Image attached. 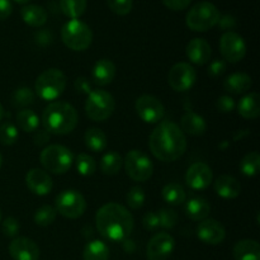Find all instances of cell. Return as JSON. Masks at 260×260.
Here are the masks:
<instances>
[{
  "instance_id": "obj_35",
  "label": "cell",
  "mask_w": 260,
  "mask_h": 260,
  "mask_svg": "<svg viewBox=\"0 0 260 260\" xmlns=\"http://www.w3.org/2000/svg\"><path fill=\"white\" fill-rule=\"evenodd\" d=\"M36 94L28 86H22V88H18L17 90L13 93L12 95V104L14 107H18L20 109L28 108L29 106H32L35 103Z\"/></svg>"
},
{
  "instance_id": "obj_2",
  "label": "cell",
  "mask_w": 260,
  "mask_h": 260,
  "mask_svg": "<svg viewBox=\"0 0 260 260\" xmlns=\"http://www.w3.org/2000/svg\"><path fill=\"white\" fill-rule=\"evenodd\" d=\"M98 233L109 241H123L128 239L135 228V220L124 206L109 202L102 206L95 215Z\"/></svg>"
},
{
  "instance_id": "obj_12",
  "label": "cell",
  "mask_w": 260,
  "mask_h": 260,
  "mask_svg": "<svg viewBox=\"0 0 260 260\" xmlns=\"http://www.w3.org/2000/svg\"><path fill=\"white\" fill-rule=\"evenodd\" d=\"M197 81V71L188 62H177L168 74V84L174 91H187Z\"/></svg>"
},
{
  "instance_id": "obj_24",
  "label": "cell",
  "mask_w": 260,
  "mask_h": 260,
  "mask_svg": "<svg viewBox=\"0 0 260 260\" xmlns=\"http://www.w3.org/2000/svg\"><path fill=\"white\" fill-rule=\"evenodd\" d=\"M210 213L211 205L205 198L194 197L185 202V215L189 220L201 222V221L208 218Z\"/></svg>"
},
{
  "instance_id": "obj_38",
  "label": "cell",
  "mask_w": 260,
  "mask_h": 260,
  "mask_svg": "<svg viewBox=\"0 0 260 260\" xmlns=\"http://www.w3.org/2000/svg\"><path fill=\"white\" fill-rule=\"evenodd\" d=\"M18 136V128L14 123L7 121L4 123H2L0 126V142L4 146H12L17 142Z\"/></svg>"
},
{
  "instance_id": "obj_8",
  "label": "cell",
  "mask_w": 260,
  "mask_h": 260,
  "mask_svg": "<svg viewBox=\"0 0 260 260\" xmlns=\"http://www.w3.org/2000/svg\"><path fill=\"white\" fill-rule=\"evenodd\" d=\"M116 101L113 95L103 89L91 90L85 102V113L93 122H104L113 114Z\"/></svg>"
},
{
  "instance_id": "obj_26",
  "label": "cell",
  "mask_w": 260,
  "mask_h": 260,
  "mask_svg": "<svg viewBox=\"0 0 260 260\" xmlns=\"http://www.w3.org/2000/svg\"><path fill=\"white\" fill-rule=\"evenodd\" d=\"M238 113L245 119H256L260 116V98L258 93L244 95L238 103Z\"/></svg>"
},
{
  "instance_id": "obj_31",
  "label": "cell",
  "mask_w": 260,
  "mask_h": 260,
  "mask_svg": "<svg viewBox=\"0 0 260 260\" xmlns=\"http://www.w3.org/2000/svg\"><path fill=\"white\" fill-rule=\"evenodd\" d=\"M123 167V159L116 151H109L102 156L99 168L104 175H116L121 172Z\"/></svg>"
},
{
  "instance_id": "obj_52",
  "label": "cell",
  "mask_w": 260,
  "mask_h": 260,
  "mask_svg": "<svg viewBox=\"0 0 260 260\" xmlns=\"http://www.w3.org/2000/svg\"><path fill=\"white\" fill-rule=\"evenodd\" d=\"M17 3H20V4H24V3H28L30 2V0H15Z\"/></svg>"
},
{
  "instance_id": "obj_32",
  "label": "cell",
  "mask_w": 260,
  "mask_h": 260,
  "mask_svg": "<svg viewBox=\"0 0 260 260\" xmlns=\"http://www.w3.org/2000/svg\"><path fill=\"white\" fill-rule=\"evenodd\" d=\"M84 260H109V249L102 240H91L84 248Z\"/></svg>"
},
{
  "instance_id": "obj_34",
  "label": "cell",
  "mask_w": 260,
  "mask_h": 260,
  "mask_svg": "<svg viewBox=\"0 0 260 260\" xmlns=\"http://www.w3.org/2000/svg\"><path fill=\"white\" fill-rule=\"evenodd\" d=\"M240 172L243 173L245 177H255L259 173L260 168V155L258 151H251L248 152L245 156L241 159L240 165Z\"/></svg>"
},
{
  "instance_id": "obj_15",
  "label": "cell",
  "mask_w": 260,
  "mask_h": 260,
  "mask_svg": "<svg viewBox=\"0 0 260 260\" xmlns=\"http://www.w3.org/2000/svg\"><path fill=\"white\" fill-rule=\"evenodd\" d=\"M197 238L206 245H218L226 238V230L221 222L215 218H206L198 223L196 229Z\"/></svg>"
},
{
  "instance_id": "obj_4",
  "label": "cell",
  "mask_w": 260,
  "mask_h": 260,
  "mask_svg": "<svg viewBox=\"0 0 260 260\" xmlns=\"http://www.w3.org/2000/svg\"><path fill=\"white\" fill-rule=\"evenodd\" d=\"M66 76L58 69H47L38 75L35 83V94L46 102H53L66 89Z\"/></svg>"
},
{
  "instance_id": "obj_6",
  "label": "cell",
  "mask_w": 260,
  "mask_h": 260,
  "mask_svg": "<svg viewBox=\"0 0 260 260\" xmlns=\"http://www.w3.org/2000/svg\"><path fill=\"white\" fill-rule=\"evenodd\" d=\"M61 40L71 51L81 52L90 47L93 42V32L83 20L70 19L61 29Z\"/></svg>"
},
{
  "instance_id": "obj_11",
  "label": "cell",
  "mask_w": 260,
  "mask_h": 260,
  "mask_svg": "<svg viewBox=\"0 0 260 260\" xmlns=\"http://www.w3.org/2000/svg\"><path fill=\"white\" fill-rule=\"evenodd\" d=\"M135 111L145 123H159L165 116V107L159 98L149 94L139 96L135 103Z\"/></svg>"
},
{
  "instance_id": "obj_23",
  "label": "cell",
  "mask_w": 260,
  "mask_h": 260,
  "mask_svg": "<svg viewBox=\"0 0 260 260\" xmlns=\"http://www.w3.org/2000/svg\"><path fill=\"white\" fill-rule=\"evenodd\" d=\"M253 86V79L245 73H234L223 81V89L230 94H244Z\"/></svg>"
},
{
  "instance_id": "obj_3",
  "label": "cell",
  "mask_w": 260,
  "mask_h": 260,
  "mask_svg": "<svg viewBox=\"0 0 260 260\" xmlns=\"http://www.w3.org/2000/svg\"><path fill=\"white\" fill-rule=\"evenodd\" d=\"M43 127L50 135H68L75 129L79 122L78 111L66 102H51L42 113Z\"/></svg>"
},
{
  "instance_id": "obj_9",
  "label": "cell",
  "mask_w": 260,
  "mask_h": 260,
  "mask_svg": "<svg viewBox=\"0 0 260 260\" xmlns=\"http://www.w3.org/2000/svg\"><path fill=\"white\" fill-rule=\"evenodd\" d=\"M123 167L127 175L134 182H147L154 173V164L151 159L141 150H131L127 152L123 159Z\"/></svg>"
},
{
  "instance_id": "obj_1",
  "label": "cell",
  "mask_w": 260,
  "mask_h": 260,
  "mask_svg": "<svg viewBox=\"0 0 260 260\" xmlns=\"http://www.w3.org/2000/svg\"><path fill=\"white\" fill-rule=\"evenodd\" d=\"M187 136L177 123L172 121H160L149 137V147L157 160L172 162L178 160L187 151Z\"/></svg>"
},
{
  "instance_id": "obj_42",
  "label": "cell",
  "mask_w": 260,
  "mask_h": 260,
  "mask_svg": "<svg viewBox=\"0 0 260 260\" xmlns=\"http://www.w3.org/2000/svg\"><path fill=\"white\" fill-rule=\"evenodd\" d=\"M20 226L19 221L14 217H7L2 223V231L4 234V236L7 238H17V235L19 234Z\"/></svg>"
},
{
  "instance_id": "obj_51",
  "label": "cell",
  "mask_w": 260,
  "mask_h": 260,
  "mask_svg": "<svg viewBox=\"0 0 260 260\" xmlns=\"http://www.w3.org/2000/svg\"><path fill=\"white\" fill-rule=\"evenodd\" d=\"M3 117H4V107H3L2 103H0V121L3 119Z\"/></svg>"
},
{
  "instance_id": "obj_50",
  "label": "cell",
  "mask_w": 260,
  "mask_h": 260,
  "mask_svg": "<svg viewBox=\"0 0 260 260\" xmlns=\"http://www.w3.org/2000/svg\"><path fill=\"white\" fill-rule=\"evenodd\" d=\"M33 140H35V144L41 146V145H45L46 142L50 140V134H48L46 129H42V131H37L33 136Z\"/></svg>"
},
{
  "instance_id": "obj_21",
  "label": "cell",
  "mask_w": 260,
  "mask_h": 260,
  "mask_svg": "<svg viewBox=\"0 0 260 260\" xmlns=\"http://www.w3.org/2000/svg\"><path fill=\"white\" fill-rule=\"evenodd\" d=\"M213 188L218 197L223 200H235L240 196L241 185L236 178L231 175H220L213 183Z\"/></svg>"
},
{
  "instance_id": "obj_16",
  "label": "cell",
  "mask_w": 260,
  "mask_h": 260,
  "mask_svg": "<svg viewBox=\"0 0 260 260\" xmlns=\"http://www.w3.org/2000/svg\"><path fill=\"white\" fill-rule=\"evenodd\" d=\"M213 180L212 169L206 162H193L185 173V183L193 190H203L210 187Z\"/></svg>"
},
{
  "instance_id": "obj_19",
  "label": "cell",
  "mask_w": 260,
  "mask_h": 260,
  "mask_svg": "<svg viewBox=\"0 0 260 260\" xmlns=\"http://www.w3.org/2000/svg\"><path fill=\"white\" fill-rule=\"evenodd\" d=\"M185 55L190 62L202 66L210 62L212 50H211L210 43L205 38H194V40L189 41V43L187 45Z\"/></svg>"
},
{
  "instance_id": "obj_18",
  "label": "cell",
  "mask_w": 260,
  "mask_h": 260,
  "mask_svg": "<svg viewBox=\"0 0 260 260\" xmlns=\"http://www.w3.org/2000/svg\"><path fill=\"white\" fill-rule=\"evenodd\" d=\"M27 188L36 196L50 194L53 188V180L47 172L38 168H33L25 175Z\"/></svg>"
},
{
  "instance_id": "obj_36",
  "label": "cell",
  "mask_w": 260,
  "mask_h": 260,
  "mask_svg": "<svg viewBox=\"0 0 260 260\" xmlns=\"http://www.w3.org/2000/svg\"><path fill=\"white\" fill-rule=\"evenodd\" d=\"M56 216H57V212H56L55 207L50 205H43L36 210L33 220H35L36 225L41 226V228H47L55 222Z\"/></svg>"
},
{
  "instance_id": "obj_7",
  "label": "cell",
  "mask_w": 260,
  "mask_h": 260,
  "mask_svg": "<svg viewBox=\"0 0 260 260\" xmlns=\"http://www.w3.org/2000/svg\"><path fill=\"white\" fill-rule=\"evenodd\" d=\"M40 161L47 172L52 174H65L73 167L74 155L71 150L63 145L53 144L42 150Z\"/></svg>"
},
{
  "instance_id": "obj_28",
  "label": "cell",
  "mask_w": 260,
  "mask_h": 260,
  "mask_svg": "<svg viewBox=\"0 0 260 260\" xmlns=\"http://www.w3.org/2000/svg\"><path fill=\"white\" fill-rule=\"evenodd\" d=\"M84 142L90 151L102 152L106 150L108 140H107L106 134L101 128L91 127V128L86 129L85 135H84Z\"/></svg>"
},
{
  "instance_id": "obj_54",
  "label": "cell",
  "mask_w": 260,
  "mask_h": 260,
  "mask_svg": "<svg viewBox=\"0 0 260 260\" xmlns=\"http://www.w3.org/2000/svg\"><path fill=\"white\" fill-rule=\"evenodd\" d=\"M0 222H2V210H0Z\"/></svg>"
},
{
  "instance_id": "obj_49",
  "label": "cell",
  "mask_w": 260,
  "mask_h": 260,
  "mask_svg": "<svg viewBox=\"0 0 260 260\" xmlns=\"http://www.w3.org/2000/svg\"><path fill=\"white\" fill-rule=\"evenodd\" d=\"M13 12V5L10 0H0V20H5L10 17Z\"/></svg>"
},
{
  "instance_id": "obj_48",
  "label": "cell",
  "mask_w": 260,
  "mask_h": 260,
  "mask_svg": "<svg viewBox=\"0 0 260 260\" xmlns=\"http://www.w3.org/2000/svg\"><path fill=\"white\" fill-rule=\"evenodd\" d=\"M217 25L221 28V29L228 30V32H229V30L233 29V28L236 25V20H235V18H234L233 15H230V14L221 15L220 20H218V23H217Z\"/></svg>"
},
{
  "instance_id": "obj_53",
  "label": "cell",
  "mask_w": 260,
  "mask_h": 260,
  "mask_svg": "<svg viewBox=\"0 0 260 260\" xmlns=\"http://www.w3.org/2000/svg\"><path fill=\"white\" fill-rule=\"evenodd\" d=\"M2 164H3V156L2 154H0V168H2Z\"/></svg>"
},
{
  "instance_id": "obj_41",
  "label": "cell",
  "mask_w": 260,
  "mask_h": 260,
  "mask_svg": "<svg viewBox=\"0 0 260 260\" xmlns=\"http://www.w3.org/2000/svg\"><path fill=\"white\" fill-rule=\"evenodd\" d=\"M107 5L114 14L124 17L131 13L134 2L132 0H107Z\"/></svg>"
},
{
  "instance_id": "obj_25",
  "label": "cell",
  "mask_w": 260,
  "mask_h": 260,
  "mask_svg": "<svg viewBox=\"0 0 260 260\" xmlns=\"http://www.w3.org/2000/svg\"><path fill=\"white\" fill-rule=\"evenodd\" d=\"M235 260H260V245L256 240L244 239L238 241L233 249Z\"/></svg>"
},
{
  "instance_id": "obj_45",
  "label": "cell",
  "mask_w": 260,
  "mask_h": 260,
  "mask_svg": "<svg viewBox=\"0 0 260 260\" xmlns=\"http://www.w3.org/2000/svg\"><path fill=\"white\" fill-rule=\"evenodd\" d=\"M226 61L225 60H215L210 63V68H208V75L211 78H220L221 75H223V73L226 71Z\"/></svg>"
},
{
  "instance_id": "obj_46",
  "label": "cell",
  "mask_w": 260,
  "mask_h": 260,
  "mask_svg": "<svg viewBox=\"0 0 260 260\" xmlns=\"http://www.w3.org/2000/svg\"><path fill=\"white\" fill-rule=\"evenodd\" d=\"M74 88H75V90L78 91V93L86 94V95L93 90V89H91L90 81H89L85 76H79V78H76L75 81H74Z\"/></svg>"
},
{
  "instance_id": "obj_40",
  "label": "cell",
  "mask_w": 260,
  "mask_h": 260,
  "mask_svg": "<svg viewBox=\"0 0 260 260\" xmlns=\"http://www.w3.org/2000/svg\"><path fill=\"white\" fill-rule=\"evenodd\" d=\"M157 217H159L160 228L167 229V230L174 228L178 222V213L174 210H172V208H162V210H160L157 212Z\"/></svg>"
},
{
  "instance_id": "obj_10",
  "label": "cell",
  "mask_w": 260,
  "mask_h": 260,
  "mask_svg": "<svg viewBox=\"0 0 260 260\" xmlns=\"http://www.w3.org/2000/svg\"><path fill=\"white\" fill-rule=\"evenodd\" d=\"M55 210L65 218L76 220L85 213L86 201L80 192L65 189L57 194L55 200Z\"/></svg>"
},
{
  "instance_id": "obj_29",
  "label": "cell",
  "mask_w": 260,
  "mask_h": 260,
  "mask_svg": "<svg viewBox=\"0 0 260 260\" xmlns=\"http://www.w3.org/2000/svg\"><path fill=\"white\" fill-rule=\"evenodd\" d=\"M162 200L170 206H180L187 201V193L179 183H168L161 190Z\"/></svg>"
},
{
  "instance_id": "obj_33",
  "label": "cell",
  "mask_w": 260,
  "mask_h": 260,
  "mask_svg": "<svg viewBox=\"0 0 260 260\" xmlns=\"http://www.w3.org/2000/svg\"><path fill=\"white\" fill-rule=\"evenodd\" d=\"M60 9L70 19H79L85 13L88 0H60Z\"/></svg>"
},
{
  "instance_id": "obj_13",
  "label": "cell",
  "mask_w": 260,
  "mask_h": 260,
  "mask_svg": "<svg viewBox=\"0 0 260 260\" xmlns=\"http://www.w3.org/2000/svg\"><path fill=\"white\" fill-rule=\"evenodd\" d=\"M220 52L223 60L230 63L240 62L246 56V43L239 33L229 30L220 38Z\"/></svg>"
},
{
  "instance_id": "obj_37",
  "label": "cell",
  "mask_w": 260,
  "mask_h": 260,
  "mask_svg": "<svg viewBox=\"0 0 260 260\" xmlns=\"http://www.w3.org/2000/svg\"><path fill=\"white\" fill-rule=\"evenodd\" d=\"M75 165L78 173L83 177H91L96 170V162L94 157L85 152H81L76 156Z\"/></svg>"
},
{
  "instance_id": "obj_30",
  "label": "cell",
  "mask_w": 260,
  "mask_h": 260,
  "mask_svg": "<svg viewBox=\"0 0 260 260\" xmlns=\"http://www.w3.org/2000/svg\"><path fill=\"white\" fill-rule=\"evenodd\" d=\"M15 121H17V126L19 127L22 131L28 132V134H32V132L37 131V128L40 127L41 123L40 117L29 108L20 109L17 113Z\"/></svg>"
},
{
  "instance_id": "obj_22",
  "label": "cell",
  "mask_w": 260,
  "mask_h": 260,
  "mask_svg": "<svg viewBox=\"0 0 260 260\" xmlns=\"http://www.w3.org/2000/svg\"><path fill=\"white\" fill-rule=\"evenodd\" d=\"M180 129L184 132V135L202 136L207 131V122L200 114L188 111L183 114L182 119H180Z\"/></svg>"
},
{
  "instance_id": "obj_14",
  "label": "cell",
  "mask_w": 260,
  "mask_h": 260,
  "mask_svg": "<svg viewBox=\"0 0 260 260\" xmlns=\"http://www.w3.org/2000/svg\"><path fill=\"white\" fill-rule=\"evenodd\" d=\"M175 249V240L170 234L157 233L147 243L146 256L149 260H167Z\"/></svg>"
},
{
  "instance_id": "obj_17",
  "label": "cell",
  "mask_w": 260,
  "mask_h": 260,
  "mask_svg": "<svg viewBox=\"0 0 260 260\" xmlns=\"http://www.w3.org/2000/svg\"><path fill=\"white\" fill-rule=\"evenodd\" d=\"M9 255L13 260H38L40 248L37 244L25 236H17L9 244Z\"/></svg>"
},
{
  "instance_id": "obj_43",
  "label": "cell",
  "mask_w": 260,
  "mask_h": 260,
  "mask_svg": "<svg viewBox=\"0 0 260 260\" xmlns=\"http://www.w3.org/2000/svg\"><path fill=\"white\" fill-rule=\"evenodd\" d=\"M142 226L149 231H156L160 228L159 217H157V212L150 211V212L145 213L142 217Z\"/></svg>"
},
{
  "instance_id": "obj_44",
  "label": "cell",
  "mask_w": 260,
  "mask_h": 260,
  "mask_svg": "<svg viewBox=\"0 0 260 260\" xmlns=\"http://www.w3.org/2000/svg\"><path fill=\"white\" fill-rule=\"evenodd\" d=\"M216 107L221 113H231L235 109L236 103L230 95H222L216 102Z\"/></svg>"
},
{
  "instance_id": "obj_27",
  "label": "cell",
  "mask_w": 260,
  "mask_h": 260,
  "mask_svg": "<svg viewBox=\"0 0 260 260\" xmlns=\"http://www.w3.org/2000/svg\"><path fill=\"white\" fill-rule=\"evenodd\" d=\"M20 15L23 22L29 27H42L47 22V12L42 7L36 4L24 5L20 10Z\"/></svg>"
},
{
  "instance_id": "obj_47",
  "label": "cell",
  "mask_w": 260,
  "mask_h": 260,
  "mask_svg": "<svg viewBox=\"0 0 260 260\" xmlns=\"http://www.w3.org/2000/svg\"><path fill=\"white\" fill-rule=\"evenodd\" d=\"M161 2L168 9L179 12V10L187 9L190 3H192V0H161Z\"/></svg>"
},
{
  "instance_id": "obj_20",
  "label": "cell",
  "mask_w": 260,
  "mask_h": 260,
  "mask_svg": "<svg viewBox=\"0 0 260 260\" xmlns=\"http://www.w3.org/2000/svg\"><path fill=\"white\" fill-rule=\"evenodd\" d=\"M116 73L117 69L113 61H111L109 58H101L94 63L91 76H93V80L96 85L106 86L114 80Z\"/></svg>"
},
{
  "instance_id": "obj_5",
  "label": "cell",
  "mask_w": 260,
  "mask_h": 260,
  "mask_svg": "<svg viewBox=\"0 0 260 260\" xmlns=\"http://www.w3.org/2000/svg\"><path fill=\"white\" fill-rule=\"evenodd\" d=\"M221 13L215 4L210 2H200L193 5L185 15V24L193 32H207L216 27Z\"/></svg>"
},
{
  "instance_id": "obj_39",
  "label": "cell",
  "mask_w": 260,
  "mask_h": 260,
  "mask_svg": "<svg viewBox=\"0 0 260 260\" xmlns=\"http://www.w3.org/2000/svg\"><path fill=\"white\" fill-rule=\"evenodd\" d=\"M145 201H146V194H145L144 189L139 187V185L132 187L127 192L126 202L131 210H140L145 205Z\"/></svg>"
}]
</instances>
